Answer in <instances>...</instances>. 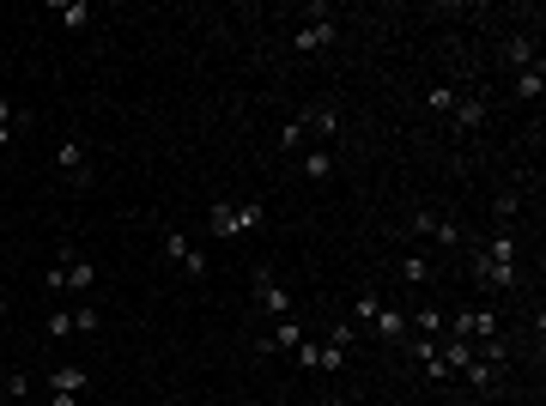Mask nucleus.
Instances as JSON below:
<instances>
[{
  "mask_svg": "<svg viewBox=\"0 0 546 406\" xmlns=\"http://www.w3.org/2000/svg\"><path fill=\"white\" fill-rule=\"evenodd\" d=\"M92 388V370L85 364H55L49 370V394H85Z\"/></svg>",
  "mask_w": 546,
  "mask_h": 406,
  "instance_id": "4468645a",
  "label": "nucleus"
},
{
  "mask_svg": "<svg viewBox=\"0 0 546 406\" xmlns=\"http://www.w3.org/2000/svg\"><path fill=\"white\" fill-rule=\"evenodd\" d=\"M455 98H462L455 85H431V92H425V103H431L438 115H449V109H455Z\"/></svg>",
  "mask_w": 546,
  "mask_h": 406,
  "instance_id": "393cba45",
  "label": "nucleus"
},
{
  "mask_svg": "<svg viewBox=\"0 0 546 406\" xmlns=\"http://www.w3.org/2000/svg\"><path fill=\"white\" fill-rule=\"evenodd\" d=\"M298 176L328 182V176H334V146H304V152H298Z\"/></svg>",
  "mask_w": 546,
  "mask_h": 406,
  "instance_id": "ddd939ff",
  "label": "nucleus"
},
{
  "mask_svg": "<svg viewBox=\"0 0 546 406\" xmlns=\"http://www.w3.org/2000/svg\"><path fill=\"white\" fill-rule=\"evenodd\" d=\"M206 231L219 243H237V237H249V231H261V206L255 201H213L206 206Z\"/></svg>",
  "mask_w": 546,
  "mask_h": 406,
  "instance_id": "f03ea898",
  "label": "nucleus"
},
{
  "mask_svg": "<svg viewBox=\"0 0 546 406\" xmlns=\"http://www.w3.org/2000/svg\"><path fill=\"white\" fill-rule=\"evenodd\" d=\"M73 334H98V309H73Z\"/></svg>",
  "mask_w": 546,
  "mask_h": 406,
  "instance_id": "c756f323",
  "label": "nucleus"
},
{
  "mask_svg": "<svg viewBox=\"0 0 546 406\" xmlns=\"http://www.w3.org/2000/svg\"><path fill=\"white\" fill-rule=\"evenodd\" d=\"M334 36H341V19H334L328 6H309V19L292 31V49H298V55H316V49H328Z\"/></svg>",
  "mask_w": 546,
  "mask_h": 406,
  "instance_id": "20e7f679",
  "label": "nucleus"
},
{
  "mask_svg": "<svg viewBox=\"0 0 546 406\" xmlns=\"http://www.w3.org/2000/svg\"><path fill=\"white\" fill-rule=\"evenodd\" d=\"M401 279H407V285H425V279H431V261H425V255H407V261H401Z\"/></svg>",
  "mask_w": 546,
  "mask_h": 406,
  "instance_id": "a878e982",
  "label": "nucleus"
},
{
  "mask_svg": "<svg viewBox=\"0 0 546 406\" xmlns=\"http://www.w3.org/2000/svg\"><path fill=\"white\" fill-rule=\"evenodd\" d=\"M541 92H546V68H541V61L516 73V98H522V103H541Z\"/></svg>",
  "mask_w": 546,
  "mask_h": 406,
  "instance_id": "aec40b11",
  "label": "nucleus"
},
{
  "mask_svg": "<svg viewBox=\"0 0 546 406\" xmlns=\"http://www.w3.org/2000/svg\"><path fill=\"white\" fill-rule=\"evenodd\" d=\"M371 334H376V339H389V346H401V339H407V315L382 304V315H376V328H371Z\"/></svg>",
  "mask_w": 546,
  "mask_h": 406,
  "instance_id": "a211bd4d",
  "label": "nucleus"
},
{
  "mask_svg": "<svg viewBox=\"0 0 546 406\" xmlns=\"http://www.w3.org/2000/svg\"><path fill=\"white\" fill-rule=\"evenodd\" d=\"M449 122H455V128H479V122H486V98H479V92H462L455 109H449Z\"/></svg>",
  "mask_w": 546,
  "mask_h": 406,
  "instance_id": "f3484780",
  "label": "nucleus"
},
{
  "mask_svg": "<svg viewBox=\"0 0 546 406\" xmlns=\"http://www.w3.org/2000/svg\"><path fill=\"white\" fill-rule=\"evenodd\" d=\"M49 19L68 25V31H85V25H92V6H85V0H49Z\"/></svg>",
  "mask_w": 546,
  "mask_h": 406,
  "instance_id": "dca6fc26",
  "label": "nucleus"
},
{
  "mask_svg": "<svg viewBox=\"0 0 546 406\" xmlns=\"http://www.w3.org/2000/svg\"><path fill=\"white\" fill-rule=\"evenodd\" d=\"M49 339H73V309H49Z\"/></svg>",
  "mask_w": 546,
  "mask_h": 406,
  "instance_id": "bb28decb",
  "label": "nucleus"
},
{
  "mask_svg": "<svg viewBox=\"0 0 546 406\" xmlns=\"http://www.w3.org/2000/svg\"><path fill=\"white\" fill-rule=\"evenodd\" d=\"M292 364L298 370H322V376H341V364H346V352L341 346H328V339H298V352H292Z\"/></svg>",
  "mask_w": 546,
  "mask_h": 406,
  "instance_id": "0eeeda50",
  "label": "nucleus"
},
{
  "mask_svg": "<svg viewBox=\"0 0 546 406\" xmlns=\"http://www.w3.org/2000/svg\"><path fill=\"white\" fill-rule=\"evenodd\" d=\"M407 334H419V339H444V315H438V309H413V315H407Z\"/></svg>",
  "mask_w": 546,
  "mask_h": 406,
  "instance_id": "4be33fe9",
  "label": "nucleus"
},
{
  "mask_svg": "<svg viewBox=\"0 0 546 406\" xmlns=\"http://www.w3.org/2000/svg\"><path fill=\"white\" fill-rule=\"evenodd\" d=\"M298 339H304V328H298V315H279V328L268 334V352H298Z\"/></svg>",
  "mask_w": 546,
  "mask_h": 406,
  "instance_id": "6ab92c4d",
  "label": "nucleus"
},
{
  "mask_svg": "<svg viewBox=\"0 0 546 406\" xmlns=\"http://www.w3.org/2000/svg\"><path fill=\"white\" fill-rule=\"evenodd\" d=\"M25 122H31V115H25L19 103H12V98H0V152H12V146H19Z\"/></svg>",
  "mask_w": 546,
  "mask_h": 406,
  "instance_id": "2eb2a0df",
  "label": "nucleus"
},
{
  "mask_svg": "<svg viewBox=\"0 0 546 406\" xmlns=\"http://www.w3.org/2000/svg\"><path fill=\"white\" fill-rule=\"evenodd\" d=\"M407 231H419V237H438V249H462V243H468V225H462L455 212H413Z\"/></svg>",
  "mask_w": 546,
  "mask_h": 406,
  "instance_id": "39448f33",
  "label": "nucleus"
},
{
  "mask_svg": "<svg viewBox=\"0 0 546 406\" xmlns=\"http://www.w3.org/2000/svg\"><path fill=\"white\" fill-rule=\"evenodd\" d=\"M165 255H171V261L189 273V279H201V273H206V255L189 243V231H176V225H165Z\"/></svg>",
  "mask_w": 546,
  "mask_h": 406,
  "instance_id": "6e6552de",
  "label": "nucleus"
},
{
  "mask_svg": "<svg viewBox=\"0 0 546 406\" xmlns=\"http://www.w3.org/2000/svg\"><path fill=\"white\" fill-rule=\"evenodd\" d=\"M49 406H79V394H49Z\"/></svg>",
  "mask_w": 546,
  "mask_h": 406,
  "instance_id": "473e14b6",
  "label": "nucleus"
},
{
  "mask_svg": "<svg viewBox=\"0 0 546 406\" xmlns=\"http://www.w3.org/2000/svg\"><path fill=\"white\" fill-rule=\"evenodd\" d=\"M304 134H309V146H328V139L341 134V115L328 103H316V109H304Z\"/></svg>",
  "mask_w": 546,
  "mask_h": 406,
  "instance_id": "f8f14e48",
  "label": "nucleus"
},
{
  "mask_svg": "<svg viewBox=\"0 0 546 406\" xmlns=\"http://www.w3.org/2000/svg\"><path fill=\"white\" fill-rule=\"evenodd\" d=\"M352 339H358V328H352V322H334V334H328V346H341V352H346Z\"/></svg>",
  "mask_w": 546,
  "mask_h": 406,
  "instance_id": "2f4dec72",
  "label": "nucleus"
},
{
  "mask_svg": "<svg viewBox=\"0 0 546 406\" xmlns=\"http://www.w3.org/2000/svg\"><path fill=\"white\" fill-rule=\"evenodd\" d=\"M492 219H498V231H510V225H516V195H498V206H492Z\"/></svg>",
  "mask_w": 546,
  "mask_h": 406,
  "instance_id": "cd10ccee",
  "label": "nucleus"
},
{
  "mask_svg": "<svg viewBox=\"0 0 546 406\" xmlns=\"http://www.w3.org/2000/svg\"><path fill=\"white\" fill-rule=\"evenodd\" d=\"M376 315H382V298H376V291H358L346 322H352V328H376Z\"/></svg>",
  "mask_w": 546,
  "mask_h": 406,
  "instance_id": "412c9836",
  "label": "nucleus"
},
{
  "mask_svg": "<svg viewBox=\"0 0 546 406\" xmlns=\"http://www.w3.org/2000/svg\"><path fill=\"white\" fill-rule=\"evenodd\" d=\"M498 55H504V61H510L516 73H522V68H534V61H541V36H534V31H510L504 43H498Z\"/></svg>",
  "mask_w": 546,
  "mask_h": 406,
  "instance_id": "1a4fd4ad",
  "label": "nucleus"
},
{
  "mask_svg": "<svg viewBox=\"0 0 546 406\" xmlns=\"http://www.w3.org/2000/svg\"><path fill=\"white\" fill-rule=\"evenodd\" d=\"M43 291H49V298H61V291H68V273H61V261L49 267V279H43Z\"/></svg>",
  "mask_w": 546,
  "mask_h": 406,
  "instance_id": "7c9ffc66",
  "label": "nucleus"
},
{
  "mask_svg": "<svg viewBox=\"0 0 546 406\" xmlns=\"http://www.w3.org/2000/svg\"><path fill=\"white\" fill-rule=\"evenodd\" d=\"M55 170L68 176V182H85V139L68 134L61 146H55Z\"/></svg>",
  "mask_w": 546,
  "mask_h": 406,
  "instance_id": "9b49d317",
  "label": "nucleus"
},
{
  "mask_svg": "<svg viewBox=\"0 0 546 406\" xmlns=\"http://www.w3.org/2000/svg\"><path fill=\"white\" fill-rule=\"evenodd\" d=\"M279 146H285L292 158H298V152H304V146H309V134H304V115H292V122L279 128Z\"/></svg>",
  "mask_w": 546,
  "mask_h": 406,
  "instance_id": "b1692460",
  "label": "nucleus"
},
{
  "mask_svg": "<svg viewBox=\"0 0 546 406\" xmlns=\"http://www.w3.org/2000/svg\"><path fill=\"white\" fill-rule=\"evenodd\" d=\"M462 382H474V388H498V364H486V358H468V364H462Z\"/></svg>",
  "mask_w": 546,
  "mask_h": 406,
  "instance_id": "5701e85b",
  "label": "nucleus"
},
{
  "mask_svg": "<svg viewBox=\"0 0 546 406\" xmlns=\"http://www.w3.org/2000/svg\"><path fill=\"white\" fill-rule=\"evenodd\" d=\"M0 388H6V401H25V394H31V376H25V370H12L6 382H0Z\"/></svg>",
  "mask_w": 546,
  "mask_h": 406,
  "instance_id": "c85d7f7f",
  "label": "nucleus"
},
{
  "mask_svg": "<svg viewBox=\"0 0 546 406\" xmlns=\"http://www.w3.org/2000/svg\"><path fill=\"white\" fill-rule=\"evenodd\" d=\"M449 339H468V346H486V339H504V322H498V309H462L455 322H444Z\"/></svg>",
  "mask_w": 546,
  "mask_h": 406,
  "instance_id": "7ed1b4c3",
  "label": "nucleus"
},
{
  "mask_svg": "<svg viewBox=\"0 0 546 406\" xmlns=\"http://www.w3.org/2000/svg\"><path fill=\"white\" fill-rule=\"evenodd\" d=\"M61 273H68V291H73V298H85V291L98 285V267H92L79 249H61Z\"/></svg>",
  "mask_w": 546,
  "mask_h": 406,
  "instance_id": "9d476101",
  "label": "nucleus"
},
{
  "mask_svg": "<svg viewBox=\"0 0 546 406\" xmlns=\"http://www.w3.org/2000/svg\"><path fill=\"white\" fill-rule=\"evenodd\" d=\"M474 279L486 285V291H516V237L510 231H492V237L474 249Z\"/></svg>",
  "mask_w": 546,
  "mask_h": 406,
  "instance_id": "f257e3e1",
  "label": "nucleus"
},
{
  "mask_svg": "<svg viewBox=\"0 0 546 406\" xmlns=\"http://www.w3.org/2000/svg\"><path fill=\"white\" fill-rule=\"evenodd\" d=\"M249 298L268 309V315H292V291L273 279V267L268 261H255V273H249Z\"/></svg>",
  "mask_w": 546,
  "mask_h": 406,
  "instance_id": "423d86ee",
  "label": "nucleus"
}]
</instances>
